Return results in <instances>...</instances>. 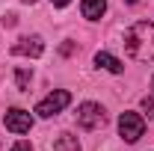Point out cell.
Segmentation results:
<instances>
[{"mask_svg":"<svg viewBox=\"0 0 154 151\" xmlns=\"http://www.w3.org/2000/svg\"><path fill=\"white\" fill-rule=\"evenodd\" d=\"M125 48H128V54L134 59L151 62L154 59V24L151 21H136L125 33Z\"/></svg>","mask_w":154,"mask_h":151,"instance_id":"cell-1","label":"cell"},{"mask_svg":"<svg viewBox=\"0 0 154 151\" xmlns=\"http://www.w3.org/2000/svg\"><path fill=\"white\" fill-rule=\"evenodd\" d=\"M104 122H107V113H104L101 104L86 101V104L77 107V125H80L83 131H98V128H104Z\"/></svg>","mask_w":154,"mask_h":151,"instance_id":"cell-2","label":"cell"},{"mask_svg":"<svg viewBox=\"0 0 154 151\" xmlns=\"http://www.w3.org/2000/svg\"><path fill=\"white\" fill-rule=\"evenodd\" d=\"M68 104H71V92H65V89H57V92H51V95H48L45 101H38L36 113L42 116V119H51V116L62 113Z\"/></svg>","mask_w":154,"mask_h":151,"instance_id":"cell-3","label":"cell"},{"mask_svg":"<svg viewBox=\"0 0 154 151\" xmlns=\"http://www.w3.org/2000/svg\"><path fill=\"white\" fill-rule=\"evenodd\" d=\"M145 133V119L136 113H122L119 116V136L125 142H136L139 136Z\"/></svg>","mask_w":154,"mask_h":151,"instance_id":"cell-4","label":"cell"},{"mask_svg":"<svg viewBox=\"0 0 154 151\" xmlns=\"http://www.w3.org/2000/svg\"><path fill=\"white\" fill-rule=\"evenodd\" d=\"M3 125H6V131H12V133H30L33 116L27 113V110H21V107H12V110H6V116H3Z\"/></svg>","mask_w":154,"mask_h":151,"instance_id":"cell-5","label":"cell"},{"mask_svg":"<svg viewBox=\"0 0 154 151\" xmlns=\"http://www.w3.org/2000/svg\"><path fill=\"white\" fill-rule=\"evenodd\" d=\"M45 51V42L38 36H24L12 45V57H42Z\"/></svg>","mask_w":154,"mask_h":151,"instance_id":"cell-6","label":"cell"},{"mask_svg":"<svg viewBox=\"0 0 154 151\" xmlns=\"http://www.w3.org/2000/svg\"><path fill=\"white\" fill-rule=\"evenodd\" d=\"M95 65L104 68V71H110V74H122V71H125L122 59H116L113 54H107V51H98V54H95Z\"/></svg>","mask_w":154,"mask_h":151,"instance_id":"cell-7","label":"cell"},{"mask_svg":"<svg viewBox=\"0 0 154 151\" xmlns=\"http://www.w3.org/2000/svg\"><path fill=\"white\" fill-rule=\"evenodd\" d=\"M80 12H83V18H89V21H98L101 15H104V12H107V0H83Z\"/></svg>","mask_w":154,"mask_h":151,"instance_id":"cell-8","label":"cell"},{"mask_svg":"<svg viewBox=\"0 0 154 151\" xmlns=\"http://www.w3.org/2000/svg\"><path fill=\"white\" fill-rule=\"evenodd\" d=\"M54 151H80V142L71 133H59L57 142H54Z\"/></svg>","mask_w":154,"mask_h":151,"instance_id":"cell-9","label":"cell"},{"mask_svg":"<svg viewBox=\"0 0 154 151\" xmlns=\"http://www.w3.org/2000/svg\"><path fill=\"white\" fill-rule=\"evenodd\" d=\"M30 80H33V74H30L27 68H18V71H15V83H18L21 92H27V89H30Z\"/></svg>","mask_w":154,"mask_h":151,"instance_id":"cell-10","label":"cell"},{"mask_svg":"<svg viewBox=\"0 0 154 151\" xmlns=\"http://www.w3.org/2000/svg\"><path fill=\"white\" fill-rule=\"evenodd\" d=\"M142 113L148 116V119L154 116V98H151V95H145V98H142Z\"/></svg>","mask_w":154,"mask_h":151,"instance_id":"cell-11","label":"cell"},{"mask_svg":"<svg viewBox=\"0 0 154 151\" xmlns=\"http://www.w3.org/2000/svg\"><path fill=\"white\" fill-rule=\"evenodd\" d=\"M12 151H33V145H30L27 139H21V142H15V145H12Z\"/></svg>","mask_w":154,"mask_h":151,"instance_id":"cell-12","label":"cell"},{"mask_svg":"<svg viewBox=\"0 0 154 151\" xmlns=\"http://www.w3.org/2000/svg\"><path fill=\"white\" fill-rule=\"evenodd\" d=\"M0 21H3V27H15V15H3Z\"/></svg>","mask_w":154,"mask_h":151,"instance_id":"cell-13","label":"cell"},{"mask_svg":"<svg viewBox=\"0 0 154 151\" xmlns=\"http://www.w3.org/2000/svg\"><path fill=\"white\" fill-rule=\"evenodd\" d=\"M51 3H54V6H68L71 0H51Z\"/></svg>","mask_w":154,"mask_h":151,"instance_id":"cell-14","label":"cell"},{"mask_svg":"<svg viewBox=\"0 0 154 151\" xmlns=\"http://www.w3.org/2000/svg\"><path fill=\"white\" fill-rule=\"evenodd\" d=\"M24 3H30V6H33V3H36V0H24Z\"/></svg>","mask_w":154,"mask_h":151,"instance_id":"cell-15","label":"cell"},{"mask_svg":"<svg viewBox=\"0 0 154 151\" xmlns=\"http://www.w3.org/2000/svg\"><path fill=\"white\" fill-rule=\"evenodd\" d=\"M151 89H154V77H151Z\"/></svg>","mask_w":154,"mask_h":151,"instance_id":"cell-16","label":"cell"},{"mask_svg":"<svg viewBox=\"0 0 154 151\" xmlns=\"http://www.w3.org/2000/svg\"><path fill=\"white\" fill-rule=\"evenodd\" d=\"M128 3H136V0H128Z\"/></svg>","mask_w":154,"mask_h":151,"instance_id":"cell-17","label":"cell"}]
</instances>
